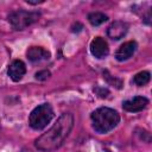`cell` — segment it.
I'll return each instance as SVG.
<instances>
[{"label":"cell","instance_id":"obj_1","mask_svg":"<svg viewBox=\"0 0 152 152\" xmlns=\"http://www.w3.org/2000/svg\"><path fill=\"white\" fill-rule=\"evenodd\" d=\"M74 127V116L71 113H63L53 126L43 133L34 141V146L42 152H52L62 146L64 140L69 137Z\"/></svg>","mask_w":152,"mask_h":152},{"label":"cell","instance_id":"obj_2","mask_svg":"<svg viewBox=\"0 0 152 152\" xmlns=\"http://www.w3.org/2000/svg\"><path fill=\"white\" fill-rule=\"evenodd\" d=\"M91 125L93 128L101 134L108 133L109 131L114 129L119 121H120V115L118 114L116 110L108 108V107H100L95 109L91 115Z\"/></svg>","mask_w":152,"mask_h":152},{"label":"cell","instance_id":"obj_3","mask_svg":"<svg viewBox=\"0 0 152 152\" xmlns=\"http://www.w3.org/2000/svg\"><path fill=\"white\" fill-rule=\"evenodd\" d=\"M53 118V109L50 103H42L37 106L28 116V125L36 129H43Z\"/></svg>","mask_w":152,"mask_h":152},{"label":"cell","instance_id":"obj_4","mask_svg":"<svg viewBox=\"0 0 152 152\" xmlns=\"http://www.w3.org/2000/svg\"><path fill=\"white\" fill-rule=\"evenodd\" d=\"M40 18L39 12H32V11H24V10H18L8 14L7 19L12 27L14 30H24L27 26L34 24L38 21Z\"/></svg>","mask_w":152,"mask_h":152},{"label":"cell","instance_id":"obj_5","mask_svg":"<svg viewBox=\"0 0 152 152\" xmlns=\"http://www.w3.org/2000/svg\"><path fill=\"white\" fill-rule=\"evenodd\" d=\"M128 32V24L121 20L113 21L107 27V36L113 40H119L126 36Z\"/></svg>","mask_w":152,"mask_h":152},{"label":"cell","instance_id":"obj_6","mask_svg":"<svg viewBox=\"0 0 152 152\" xmlns=\"http://www.w3.org/2000/svg\"><path fill=\"white\" fill-rule=\"evenodd\" d=\"M90 52L96 58H104L109 53V46L104 38L96 37L90 43Z\"/></svg>","mask_w":152,"mask_h":152},{"label":"cell","instance_id":"obj_7","mask_svg":"<svg viewBox=\"0 0 152 152\" xmlns=\"http://www.w3.org/2000/svg\"><path fill=\"white\" fill-rule=\"evenodd\" d=\"M148 104V100L145 96H134L129 100H126L122 102V108L126 112L137 113L142 109H145Z\"/></svg>","mask_w":152,"mask_h":152},{"label":"cell","instance_id":"obj_8","mask_svg":"<svg viewBox=\"0 0 152 152\" xmlns=\"http://www.w3.org/2000/svg\"><path fill=\"white\" fill-rule=\"evenodd\" d=\"M137 43L134 40H129V42H126L124 43L122 45H120V48L116 50L115 52V58L120 62H124V61H127L128 58H131L134 52L137 51Z\"/></svg>","mask_w":152,"mask_h":152},{"label":"cell","instance_id":"obj_9","mask_svg":"<svg viewBox=\"0 0 152 152\" xmlns=\"http://www.w3.org/2000/svg\"><path fill=\"white\" fill-rule=\"evenodd\" d=\"M50 56L51 53L42 46H31L26 51V57L32 63H39L42 61H46L50 58Z\"/></svg>","mask_w":152,"mask_h":152},{"label":"cell","instance_id":"obj_10","mask_svg":"<svg viewBox=\"0 0 152 152\" xmlns=\"http://www.w3.org/2000/svg\"><path fill=\"white\" fill-rule=\"evenodd\" d=\"M7 74L10 76V78L14 82H18L23 78V76L26 74V66H25V63L20 59H15L13 61L8 69H7Z\"/></svg>","mask_w":152,"mask_h":152},{"label":"cell","instance_id":"obj_11","mask_svg":"<svg viewBox=\"0 0 152 152\" xmlns=\"http://www.w3.org/2000/svg\"><path fill=\"white\" fill-rule=\"evenodd\" d=\"M88 20L93 26H99L108 20V17L102 12H91L88 14Z\"/></svg>","mask_w":152,"mask_h":152},{"label":"cell","instance_id":"obj_12","mask_svg":"<svg viewBox=\"0 0 152 152\" xmlns=\"http://www.w3.org/2000/svg\"><path fill=\"white\" fill-rule=\"evenodd\" d=\"M151 74L148 71H140L133 77V83L137 84L138 87H142L150 82Z\"/></svg>","mask_w":152,"mask_h":152},{"label":"cell","instance_id":"obj_13","mask_svg":"<svg viewBox=\"0 0 152 152\" xmlns=\"http://www.w3.org/2000/svg\"><path fill=\"white\" fill-rule=\"evenodd\" d=\"M50 71L49 70H40V71H38V72H36V75H34V77H36V80H38V81H45V80H48L49 77H50Z\"/></svg>","mask_w":152,"mask_h":152}]
</instances>
